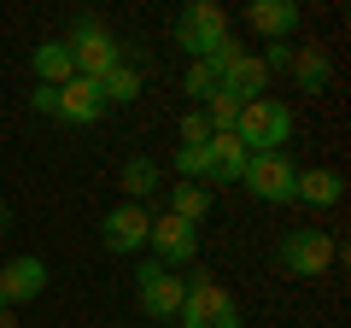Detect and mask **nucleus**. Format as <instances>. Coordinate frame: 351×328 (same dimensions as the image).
<instances>
[{
	"mask_svg": "<svg viewBox=\"0 0 351 328\" xmlns=\"http://www.w3.org/2000/svg\"><path fill=\"white\" fill-rule=\"evenodd\" d=\"M94 89H100V100H106V106H129V100L141 94V71L123 59V65H112V71H106Z\"/></svg>",
	"mask_w": 351,
	"mask_h": 328,
	"instance_id": "18",
	"label": "nucleus"
},
{
	"mask_svg": "<svg viewBox=\"0 0 351 328\" xmlns=\"http://www.w3.org/2000/svg\"><path fill=\"white\" fill-rule=\"evenodd\" d=\"M293 53H299V47H287V41H269V53H258V59H263V71L276 76V71H293Z\"/></svg>",
	"mask_w": 351,
	"mask_h": 328,
	"instance_id": "23",
	"label": "nucleus"
},
{
	"mask_svg": "<svg viewBox=\"0 0 351 328\" xmlns=\"http://www.w3.org/2000/svg\"><path fill=\"white\" fill-rule=\"evenodd\" d=\"M217 89H223V76H217V71H211L205 59H193V65H188V76H182V94H188L193 106H205V100H211Z\"/></svg>",
	"mask_w": 351,
	"mask_h": 328,
	"instance_id": "21",
	"label": "nucleus"
},
{
	"mask_svg": "<svg viewBox=\"0 0 351 328\" xmlns=\"http://www.w3.org/2000/svg\"><path fill=\"white\" fill-rule=\"evenodd\" d=\"M299 0H252L246 6V24L258 30V36H269V41H287L293 30H299Z\"/></svg>",
	"mask_w": 351,
	"mask_h": 328,
	"instance_id": "13",
	"label": "nucleus"
},
{
	"mask_svg": "<svg viewBox=\"0 0 351 328\" xmlns=\"http://www.w3.org/2000/svg\"><path fill=\"white\" fill-rule=\"evenodd\" d=\"M240 182H246V194L263 200V205H299V170H293L287 152H252L246 170H240Z\"/></svg>",
	"mask_w": 351,
	"mask_h": 328,
	"instance_id": "5",
	"label": "nucleus"
},
{
	"mask_svg": "<svg viewBox=\"0 0 351 328\" xmlns=\"http://www.w3.org/2000/svg\"><path fill=\"white\" fill-rule=\"evenodd\" d=\"M328 76H334V65H328L322 47H299L293 53V82H299V94H322Z\"/></svg>",
	"mask_w": 351,
	"mask_h": 328,
	"instance_id": "17",
	"label": "nucleus"
},
{
	"mask_svg": "<svg viewBox=\"0 0 351 328\" xmlns=\"http://www.w3.org/2000/svg\"><path fill=\"white\" fill-rule=\"evenodd\" d=\"M205 211H211V188H193V182H176L170 188V217H182V223L199 229Z\"/></svg>",
	"mask_w": 351,
	"mask_h": 328,
	"instance_id": "20",
	"label": "nucleus"
},
{
	"mask_svg": "<svg viewBox=\"0 0 351 328\" xmlns=\"http://www.w3.org/2000/svg\"><path fill=\"white\" fill-rule=\"evenodd\" d=\"M47 293V264H41L36 253H24V258H12V264L0 270V305L12 311V305H29V299H41Z\"/></svg>",
	"mask_w": 351,
	"mask_h": 328,
	"instance_id": "10",
	"label": "nucleus"
},
{
	"mask_svg": "<svg viewBox=\"0 0 351 328\" xmlns=\"http://www.w3.org/2000/svg\"><path fill=\"white\" fill-rule=\"evenodd\" d=\"M223 94H234L240 106H246V100H263V94H269V71H263L258 53H240V59L223 71Z\"/></svg>",
	"mask_w": 351,
	"mask_h": 328,
	"instance_id": "14",
	"label": "nucleus"
},
{
	"mask_svg": "<svg viewBox=\"0 0 351 328\" xmlns=\"http://www.w3.org/2000/svg\"><path fill=\"white\" fill-rule=\"evenodd\" d=\"M205 141H211V124H205V112L193 106V112L182 117V147H205Z\"/></svg>",
	"mask_w": 351,
	"mask_h": 328,
	"instance_id": "22",
	"label": "nucleus"
},
{
	"mask_svg": "<svg viewBox=\"0 0 351 328\" xmlns=\"http://www.w3.org/2000/svg\"><path fill=\"white\" fill-rule=\"evenodd\" d=\"M246 159H252V152L240 147L234 135H211V141H205V188H223V182H240Z\"/></svg>",
	"mask_w": 351,
	"mask_h": 328,
	"instance_id": "12",
	"label": "nucleus"
},
{
	"mask_svg": "<svg viewBox=\"0 0 351 328\" xmlns=\"http://www.w3.org/2000/svg\"><path fill=\"white\" fill-rule=\"evenodd\" d=\"M346 200V176L339 170H299V205L311 211H328V205Z\"/></svg>",
	"mask_w": 351,
	"mask_h": 328,
	"instance_id": "15",
	"label": "nucleus"
},
{
	"mask_svg": "<svg viewBox=\"0 0 351 328\" xmlns=\"http://www.w3.org/2000/svg\"><path fill=\"white\" fill-rule=\"evenodd\" d=\"M147 229H152L147 205L123 200V205H112V211L100 217V246H106V253H117V258H129V253L147 246Z\"/></svg>",
	"mask_w": 351,
	"mask_h": 328,
	"instance_id": "9",
	"label": "nucleus"
},
{
	"mask_svg": "<svg viewBox=\"0 0 351 328\" xmlns=\"http://www.w3.org/2000/svg\"><path fill=\"white\" fill-rule=\"evenodd\" d=\"M29 106H36L41 117H53V112H59V89H41V82H36V94H29Z\"/></svg>",
	"mask_w": 351,
	"mask_h": 328,
	"instance_id": "24",
	"label": "nucleus"
},
{
	"mask_svg": "<svg viewBox=\"0 0 351 328\" xmlns=\"http://www.w3.org/2000/svg\"><path fill=\"white\" fill-rule=\"evenodd\" d=\"M334 258H339V246H334V235H322V229H287L281 246H276V264L287 270V276H299V281L328 276Z\"/></svg>",
	"mask_w": 351,
	"mask_h": 328,
	"instance_id": "6",
	"label": "nucleus"
},
{
	"mask_svg": "<svg viewBox=\"0 0 351 328\" xmlns=\"http://www.w3.org/2000/svg\"><path fill=\"white\" fill-rule=\"evenodd\" d=\"M176 323L182 328H240V305L217 276L199 270V276H188V299H182V316Z\"/></svg>",
	"mask_w": 351,
	"mask_h": 328,
	"instance_id": "3",
	"label": "nucleus"
},
{
	"mask_svg": "<svg viewBox=\"0 0 351 328\" xmlns=\"http://www.w3.org/2000/svg\"><path fill=\"white\" fill-rule=\"evenodd\" d=\"M0 328H18V316H12V311H6V305H0Z\"/></svg>",
	"mask_w": 351,
	"mask_h": 328,
	"instance_id": "25",
	"label": "nucleus"
},
{
	"mask_svg": "<svg viewBox=\"0 0 351 328\" xmlns=\"http://www.w3.org/2000/svg\"><path fill=\"white\" fill-rule=\"evenodd\" d=\"M147 246H152V264H164V270H182V264H193V258H199V229L164 211V217H152V229H147Z\"/></svg>",
	"mask_w": 351,
	"mask_h": 328,
	"instance_id": "8",
	"label": "nucleus"
},
{
	"mask_svg": "<svg viewBox=\"0 0 351 328\" xmlns=\"http://www.w3.org/2000/svg\"><path fill=\"white\" fill-rule=\"evenodd\" d=\"M6 223H12V211H6V205H0V235H6Z\"/></svg>",
	"mask_w": 351,
	"mask_h": 328,
	"instance_id": "26",
	"label": "nucleus"
},
{
	"mask_svg": "<svg viewBox=\"0 0 351 328\" xmlns=\"http://www.w3.org/2000/svg\"><path fill=\"white\" fill-rule=\"evenodd\" d=\"M234 141L246 152H281L293 141V106L263 94V100H246L240 106V124H234Z\"/></svg>",
	"mask_w": 351,
	"mask_h": 328,
	"instance_id": "1",
	"label": "nucleus"
},
{
	"mask_svg": "<svg viewBox=\"0 0 351 328\" xmlns=\"http://www.w3.org/2000/svg\"><path fill=\"white\" fill-rule=\"evenodd\" d=\"M135 293H141V311H147L152 323H176V316H182V299H188V281L176 276V270H164V264H141L135 270Z\"/></svg>",
	"mask_w": 351,
	"mask_h": 328,
	"instance_id": "7",
	"label": "nucleus"
},
{
	"mask_svg": "<svg viewBox=\"0 0 351 328\" xmlns=\"http://www.w3.org/2000/svg\"><path fill=\"white\" fill-rule=\"evenodd\" d=\"M71 76H76L71 47H64L59 36H53V41H36V82H41V89H64Z\"/></svg>",
	"mask_w": 351,
	"mask_h": 328,
	"instance_id": "16",
	"label": "nucleus"
},
{
	"mask_svg": "<svg viewBox=\"0 0 351 328\" xmlns=\"http://www.w3.org/2000/svg\"><path fill=\"white\" fill-rule=\"evenodd\" d=\"M158 159H147V152H129V164H123V188H129V200H147V194H158Z\"/></svg>",
	"mask_w": 351,
	"mask_h": 328,
	"instance_id": "19",
	"label": "nucleus"
},
{
	"mask_svg": "<svg viewBox=\"0 0 351 328\" xmlns=\"http://www.w3.org/2000/svg\"><path fill=\"white\" fill-rule=\"evenodd\" d=\"M64 47H71V65H76V76H88V82H100L112 65H123V41L112 36V30L100 24L94 12H82L71 24V36H59Z\"/></svg>",
	"mask_w": 351,
	"mask_h": 328,
	"instance_id": "2",
	"label": "nucleus"
},
{
	"mask_svg": "<svg viewBox=\"0 0 351 328\" xmlns=\"http://www.w3.org/2000/svg\"><path fill=\"white\" fill-rule=\"evenodd\" d=\"M53 117H59V124H100L106 100H100V89H94L88 76H71V82L59 89V112Z\"/></svg>",
	"mask_w": 351,
	"mask_h": 328,
	"instance_id": "11",
	"label": "nucleus"
},
{
	"mask_svg": "<svg viewBox=\"0 0 351 328\" xmlns=\"http://www.w3.org/2000/svg\"><path fill=\"white\" fill-rule=\"evenodd\" d=\"M223 41H228V12L217 0H188L176 12V47L188 53V59H211Z\"/></svg>",
	"mask_w": 351,
	"mask_h": 328,
	"instance_id": "4",
	"label": "nucleus"
}]
</instances>
